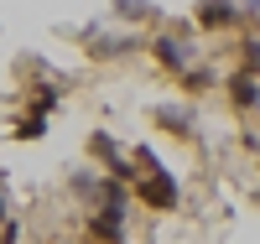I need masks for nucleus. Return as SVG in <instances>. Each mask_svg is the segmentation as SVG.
I'll return each instance as SVG.
<instances>
[{
	"label": "nucleus",
	"mask_w": 260,
	"mask_h": 244,
	"mask_svg": "<svg viewBox=\"0 0 260 244\" xmlns=\"http://www.w3.org/2000/svg\"><path fill=\"white\" fill-rule=\"evenodd\" d=\"M146 52L161 62V73H187L192 62H198V47H192V37H187V26H167V31H156L146 42Z\"/></svg>",
	"instance_id": "obj_1"
},
{
	"label": "nucleus",
	"mask_w": 260,
	"mask_h": 244,
	"mask_svg": "<svg viewBox=\"0 0 260 244\" xmlns=\"http://www.w3.org/2000/svg\"><path fill=\"white\" fill-rule=\"evenodd\" d=\"M115 21H156L151 0H115Z\"/></svg>",
	"instance_id": "obj_10"
},
{
	"label": "nucleus",
	"mask_w": 260,
	"mask_h": 244,
	"mask_svg": "<svg viewBox=\"0 0 260 244\" xmlns=\"http://www.w3.org/2000/svg\"><path fill=\"white\" fill-rule=\"evenodd\" d=\"M89 156H94L104 171H110V177H120V182L136 187V177H141V171H136V161L125 156V146L110 135V130H94V135H89Z\"/></svg>",
	"instance_id": "obj_3"
},
{
	"label": "nucleus",
	"mask_w": 260,
	"mask_h": 244,
	"mask_svg": "<svg viewBox=\"0 0 260 244\" xmlns=\"http://www.w3.org/2000/svg\"><path fill=\"white\" fill-rule=\"evenodd\" d=\"M156 125H167L172 135H182V141H198V120H192L187 109H172V104H161V109H156Z\"/></svg>",
	"instance_id": "obj_9"
},
{
	"label": "nucleus",
	"mask_w": 260,
	"mask_h": 244,
	"mask_svg": "<svg viewBox=\"0 0 260 244\" xmlns=\"http://www.w3.org/2000/svg\"><path fill=\"white\" fill-rule=\"evenodd\" d=\"M125 224H130V208H89V218H83L94 244H125Z\"/></svg>",
	"instance_id": "obj_5"
},
{
	"label": "nucleus",
	"mask_w": 260,
	"mask_h": 244,
	"mask_svg": "<svg viewBox=\"0 0 260 244\" xmlns=\"http://www.w3.org/2000/svg\"><path fill=\"white\" fill-rule=\"evenodd\" d=\"M192 21H198L203 31H234L245 21V11H240V0H198Z\"/></svg>",
	"instance_id": "obj_6"
},
{
	"label": "nucleus",
	"mask_w": 260,
	"mask_h": 244,
	"mask_svg": "<svg viewBox=\"0 0 260 244\" xmlns=\"http://www.w3.org/2000/svg\"><path fill=\"white\" fill-rule=\"evenodd\" d=\"M130 192H136V203H146L151 213H172V208H177V197H182L177 171H167V166H146Z\"/></svg>",
	"instance_id": "obj_2"
},
{
	"label": "nucleus",
	"mask_w": 260,
	"mask_h": 244,
	"mask_svg": "<svg viewBox=\"0 0 260 244\" xmlns=\"http://www.w3.org/2000/svg\"><path fill=\"white\" fill-rule=\"evenodd\" d=\"M11 218V197H6V187H0V224Z\"/></svg>",
	"instance_id": "obj_18"
},
{
	"label": "nucleus",
	"mask_w": 260,
	"mask_h": 244,
	"mask_svg": "<svg viewBox=\"0 0 260 244\" xmlns=\"http://www.w3.org/2000/svg\"><path fill=\"white\" fill-rule=\"evenodd\" d=\"M0 244H21V224H16V218L0 224Z\"/></svg>",
	"instance_id": "obj_15"
},
{
	"label": "nucleus",
	"mask_w": 260,
	"mask_h": 244,
	"mask_svg": "<svg viewBox=\"0 0 260 244\" xmlns=\"http://www.w3.org/2000/svg\"><path fill=\"white\" fill-rule=\"evenodd\" d=\"M240 11H245L250 21H260V0H240Z\"/></svg>",
	"instance_id": "obj_17"
},
{
	"label": "nucleus",
	"mask_w": 260,
	"mask_h": 244,
	"mask_svg": "<svg viewBox=\"0 0 260 244\" xmlns=\"http://www.w3.org/2000/svg\"><path fill=\"white\" fill-rule=\"evenodd\" d=\"M224 99L234 115H260V73H245V68H234L224 78Z\"/></svg>",
	"instance_id": "obj_4"
},
{
	"label": "nucleus",
	"mask_w": 260,
	"mask_h": 244,
	"mask_svg": "<svg viewBox=\"0 0 260 244\" xmlns=\"http://www.w3.org/2000/svg\"><path fill=\"white\" fill-rule=\"evenodd\" d=\"M57 104H62V88H52V83H42V88H37V99H31V109H42V115H52Z\"/></svg>",
	"instance_id": "obj_13"
},
{
	"label": "nucleus",
	"mask_w": 260,
	"mask_h": 244,
	"mask_svg": "<svg viewBox=\"0 0 260 244\" xmlns=\"http://www.w3.org/2000/svg\"><path fill=\"white\" fill-rule=\"evenodd\" d=\"M94 182H99L94 171H73V192L83 197V203H89V197H94Z\"/></svg>",
	"instance_id": "obj_14"
},
{
	"label": "nucleus",
	"mask_w": 260,
	"mask_h": 244,
	"mask_svg": "<svg viewBox=\"0 0 260 244\" xmlns=\"http://www.w3.org/2000/svg\"><path fill=\"white\" fill-rule=\"evenodd\" d=\"M42 130H47V115H42V109H31V115H26V120L16 125V135H21V141H37Z\"/></svg>",
	"instance_id": "obj_12"
},
{
	"label": "nucleus",
	"mask_w": 260,
	"mask_h": 244,
	"mask_svg": "<svg viewBox=\"0 0 260 244\" xmlns=\"http://www.w3.org/2000/svg\"><path fill=\"white\" fill-rule=\"evenodd\" d=\"M255 203H260V187H255Z\"/></svg>",
	"instance_id": "obj_19"
},
{
	"label": "nucleus",
	"mask_w": 260,
	"mask_h": 244,
	"mask_svg": "<svg viewBox=\"0 0 260 244\" xmlns=\"http://www.w3.org/2000/svg\"><path fill=\"white\" fill-rule=\"evenodd\" d=\"M234 47H240V68L245 73H260V37H240Z\"/></svg>",
	"instance_id": "obj_11"
},
{
	"label": "nucleus",
	"mask_w": 260,
	"mask_h": 244,
	"mask_svg": "<svg viewBox=\"0 0 260 244\" xmlns=\"http://www.w3.org/2000/svg\"><path fill=\"white\" fill-rule=\"evenodd\" d=\"M146 42L136 37V31H120V37H110V31H89V57H99V62H115V57H130V52H141Z\"/></svg>",
	"instance_id": "obj_7"
},
{
	"label": "nucleus",
	"mask_w": 260,
	"mask_h": 244,
	"mask_svg": "<svg viewBox=\"0 0 260 244\" xmlns=\"http://www.w3.org/2000/svg\"><path fill=\"white\" fill-rule=\"evenodd\" d=\"M245 151H250V156L260 161V130H250V135H245Z\"/></svg>",
	"instance_id": "obj_16"
},
{
	"label": "nucleus",
	"mask_w": 260,
	"mask_h": 244,
	"mask_svg": "<svg viewBox=\"0 0 260 244\" xmlns=\"http://www.w3.org/2000/svg\"><path fill=\"white\" fill-rule=\"evenodd\" d=\"M177 88H182L187 99H203L208 88H219V78H213V68H203V62H192L187 73H177Z\"/></svg>",
	"instance_id": "obj_8"
}]
</instances>
